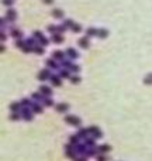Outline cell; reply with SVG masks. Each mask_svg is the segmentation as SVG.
Returning <instances> with one entry per match:
<instances>
[{
	"instance_id": "obj_17",
	"label": "cell",
	"mask_w": 152,
	"mask_h": 161,
	"mask_svg": "<svg viewBox=\"0 0 152 161\" xmlns=\"http://www.w3.org/2000/svg\"><path fill=\"white\" fill-rule=\"evenodd\" d=\"M21 107H23V106H21V103H18V102H13V103L10 105V110H11V112H18Z\"/></svg>"
},
{
	"instance_id": "obj_13",
	"label": "cell",
	"mask_w": 152,
	"mask_h": 161,
	"mask_svg": "<svg viewBox=\"0 0 152 161\" xmlns=\"http://www.w3.org/2000/svg\"><path fill=\"white\" fill-rule=\"evenodd\" d=\"M16 17H17V14H16V11H14L13 8L7 10V16H6L7 21H14V20H16Z\"/></svg>"
},
{
	"instance_id": "obj_18",
	"label": "cell",
	"mask_w": 152,
	"mask_h": 161,
	"mask_svg": "<svg viewBox=\"0 0 152 161\" xmlns=\"http://www.w3.org/2000/svg\"><path fill=\"white\" fill-rule=\"evenodd\" d=\"M97 33H99V30L90 27V28H87V31H86V37H94V35H97Z\"/></svg>"
},
{
	"instance_id": "obj_23",
	"label": "cell",
	"mask_w": 152,
	"mask_h": 161,
	"mask_svg": "<svg viewBox=\"0 0 152 161\" xmlns=\"http://www.w3.org/2000/svg\"><path fill=\"white\" fill-rule=\"evenodd\" d=\"M32 51H34L35 54H38V55H42V54H44V47H42V45H35V47L32 48Z\"/></svg>"
},
{
	"instance_id": "obj_39",
	"label": "cell",
	"mask_w": 152,
	"mask_h": 161,
	"mask_svg": "<svg viewBox=\"0 0 152 161\" xmlns=\"http://www.w3.org/2000/svg\"><path fill=\"white\" fill-rule=\"evenodd\" d=\"M70 82H72L73 85H78V83L80 82V78H79V76H70Z\"/></svg>"
},
{
	"instance_id": "obj_29",
	"label": "cell",
	"mask_w": 152,
	"mask_h": 161,
	"mask_svg": "<svg viewBox=\"0 0 152 161\" xmlns=\"http://www.w3.org/2000/svg\"><path fill=\"white\" fill-rule=\"evenodd\" d=\"M21 116H20V113L18 112H11V115H10V120H13V122H16V120H18Z\"/></svg>"
},
{
	"instance_id": "obj_21",
	"label": "cell",
	"mask_w": 152,
	"mask_h": 161,
	"mask_svg": "<svg viewBox=\"0 0 152 161\" xmlns=\"http://www.w3.org/2000/svg\"><path fill=\"white\" fill-rule=\"evenodd\" d=\"M11 37H14V38H17V40H21V37H23V33H21L20 30H17V28H14V30L11 31Z\"/></svg>"
},
{
	"instance_id": "obj_24",
	"label": "cell",
	"mask_w": 152,
	"mask_h": 161,
	"mask_svg": "<svg viewBox=\"0 0 152 161\" xmlns=\"http://www.w3.org/2000/svg\"><path fill=\"white\" fill-rule=\"evenodd\" d=\"M32 112L34 113H42V106L39 103H34L32 105Z\"/></svg>"
},
{
	"instance_id": "obj_32",
	"label": "cell",
	"mask_w": 152,
	"mask_h": 161,
	"mask_svg": "<svg viewBox=\"0 0 152 161\" xmlns=\"http://www.w3.org/2000/svg\"><path fill=\"white\" fill-rule=\"evenodd\" d=\"M62 66L66 69V68H70L72 66V62H70V59H63L62 61Z\"/></svg>"
},
{
	"instance_id": "obj_47",
	"label": "cell",
	"mask_w": 152,
	"mask_h": 161,
	"mask_svg": "<svg viewBox=\"0 0 152 161\" xmlns=\"http://www.w3.org/2000/svg\"><path fill=\"white\" fill-rule=\"evenodd\" d=\"M42 1H44L45 4H52V3H54V0H42Z\"/></svg>"
},
{
	"instance_id": "obj_5",
	"label": "cell",
	"mask_w": 152,
	"mask_h": 161,
	"mask_svg": "<svg viewBox=\"0 0 152 161\" xmlns=\"http://www.w3.org/2000/svg\"><path fill=\"white\" fill-rule=\"evenodd\" d=\"M49 81H51V83H52L54 86H56V88H59V86L62 85V81H61V76H59V75H51Z\"/></svg>"
},
{
	"instance_id": "obj_12",
	"label": "cell",
	"mask_w": 152,
	"mask_h": 161,
	"mask_svg": "<svg viewBox=\"0 0 152 161\" xmlns=\"http://www.w3.org/2000/svg\"><path fill=\"white\" fill-rule=\"evenodd\" d=\"M68 109H69L68 103H58L56 105V112H59V113H65Z\"/></svg>"
},
{
	"instance_id": "obj_4",
	"label": "cell",
	"mask_w": 152,
	"mask_h": 161,
	"mask_svg": "<svg viewBox=\"0 0 152 161\" xmlns=\"http://www.w3.org/2000/svg\"><path fill=\"white\" fill-rule=\"evenodd\" d=\"M49 78H51L49 69H42V71L38 74V79H39V81H47V79H49Z\"/></svg>"
},
{
	"instance_id": "obj_20",
	"label": "cell",
	"mask_w": 152,
	"mask_h": 161,
	"mask_svg": "<svg viewBox=\"0 0 152 161\" xmlns=\"http://www.w3.org/2000/svg\"><path fill=\"white\" fill-rule=\"evenodd\" d=\"M97 149H99V151L103 154V153H109V151L111 150V146H109V144H103V146H99Z\"/></svg>"
},
{
	"instance_id": "obj_38",
	"label": "cell",
	"mask_w": 152,
	"mask_h": 161,
	"mask_svg": "<svg viewBox=\"0 0 152 161\" xmlns=\"http://www.w3.org/2000/svg\"><path fill=\"white\" fill-rule=\"evenodd\" d=\"M69 71H72V72H79V71H80V66H79V65L72 64V66L69 68Z\"/></svg>"
},
{
	"instance_id": "obj_30",
	"label": "cell",
	"mask_w": 152,
	"mask_h": 161,
	"mask_svg": "<svg viewBox=\"0 0 152 161\" xmlns=\"http://www.w3.org/2000/svg\"><path fill=\"white\" fill-rule=\"evenodd\" d=\"M144 83L145 85H152V74H148L144 79Z\"/></svg>"
},
{
	"instance_id": "obj_40",
	"label": "cell",
	"mask_w": 152,
	"mask_h": 161,
	"mask_svg": "<svg viewBox=\"0 0 152 161\" xmlns=\"http://www.w3.org/2000/svg\"><path fill=\"white\" fill-rule=\"evenodd\" d=\"M32 37H34V38H37V40H39V38H41V37H44V35H42V33H41V31H34V33H32Z\"/></svg>"
},
{
	"instance_id": "obj_25",
	"label": "cell",
	"mask_w": 152,
	"mask_h": 161,
	"mask_svg": "<svg viewBox=\"0 0 152 161\" xmlns=\"http://www.w3.org/2000/svg\"><path fill=\"white\" fill-rule=\"evenodd\" d=\"M97 35H99L100 38H106V37L109 35V31H107L106 28H100V30H99V33H97Z\"/></svg>"
},
{
	"instance_id": "obj_45",
	"label": "cell",
	"mask_w": 152,
	"mask_h": 161,
	"mask_svg": "<svg viewBox=\"0 0 152 161\" xmlns=\"http://www.w3.org/2000/svg\"><path fill=\"white\" fill-rule=\"evenodd\" d=\"M44 105H45V106H52V105H54V100H51V99H44Z\"/></svg>"
},
{
	"instance_id": "obj_11",
	"label": "cell",
	"mask_w": 152,
	"mask_h": 161,
	"mask_svg": "<svg viewBox=\"0 0 152 161\" xmlns=\"http://www.w3.org/2000/svg\"><path fill=\"white\" fill-rule=\"evenodd\" d=\"M66 55L69 57V59H75V58L79 57V52L75 51L73 48H68V50H66Z\"/></svg>"
},
{
	"instance_id": "obj_41",
	"label": "cell",
	"mask_w": 152,
	"mask_h": 161,
	"mask_svg": "<svg viewBox=\"0 0 152 161\" xmlns=\"http://www.w3.org/2000/svg\"><path fill=\"white\" fill-rule=\"evenodd\" d=\"M66 28H68V27H66L65 24H63V25H58V33H59V34H62V33H65V31H66Z\"/></svg>"
},
{
	"instance_id": "obj_46",
	"label": "cell",
	"mask_w": 152,
	"mask_h": 161,
	"mask_svg": "<svg viewBox=\"0 0 152 161\" xmlns=\"http://www.w3.org/2000/svg\"><path fill=\"white\" fill-rule=\"evenodd\" d=\"M3 3H4L6 6H11V4H13V0H3Z\"/></svg>"
},
{
	"instance_id": "obj_42",
	"label": "cell",
	"mask_w": 152,
	"mask_h": 161,
	"mask_svg": "<svg viewBox=\"0 0 152 161\" xmlns=\"http://www.w3.org/2000/svg\"><path fill=\"white\" fill-rule=\"evenodd\" d=\"M63 24H65V25H66V27H68V28H69V27H70V28H72V25H73V24H75V23H73V21H72V20H65V21H63Z\"/></svg>"
},
{
	"instance_id": "obj_3",
	"label": "cell",
	"mask_w": 152,
	"mask_h": 161,
	"mask_svg": "<svg viewBox=\"0 0 152 161\" xmlns=\"http://www.w3.org/2000/svg\"><path fill=\"white\" fill-rule=\"evenodd\" d=\"M21 115H23V117H24L27 122L32 120V112H31L28 107H23V109H21Z\"/></svg>"
},
{
	"instance_id": "obj_1",
	"label": "cell",
	"mask_w": 152,
	"mask_h": 161,
	"mask_svg": "<svg viewBox=\"0 0 152 161\" xmlns=\"http://www.w3.org/2000/svg\"><path fill=\"white\" fill-rule=\"evenodd\" d=\"M65 122L69 123V124H72V126H76V127H80V124H82V120L79 117L73 116V115H66L65 116Z\"/></svg>"
},
{
	"instance_id": "obj_48",
	"label": "cell",
	"mask_w": 152,
	"mask_h": 161,
	"mask_svg": "<svg viewBox=\"0 0 152 161\" xmlns=\"http://www.w3.org/2000/svg\"><path fill=\"white\" fill-rule=\"evenodd\" d=\"M0 38H1V41H4V40H6V34H4V33H1V37H0Z\"/></svg>"
},
{
	"instance_id": "obj_36",
	"label": "cell",
	"mask_w": 152,
	"mask_h": 161,
	"mask_svg": "<svg viewBox=\"0 0 152 161\" xmlns=\"http://www.w3.org/2000/svg\"><path fill=\"white\" fill-rule=\"evenodd\" d=\"M39 42H41V45H42V47H47L49 41H48V38H45V37H41V38H39Z\"/></svg>"
},
{
	"instance_id": "obj_19",
	"label": "cell",
	"mask_w": 152,
	"mask_h": 161,
	"mask_svg": "<svg viewBox=\"0 0 152 161\" xmlns=\"http://www.w3.org/2000/svg\"><path fill=\"white\" fill-rule=\"evenodd\" d=\"M31 98H32L34 100H37V102H39V100H44V95H42L41 92H34V93L31 95Z\"/></svg>"
},
{
	"instance_id": "obj_44",
	"label": "cell",
	"mask_w": 152,
	"mask_h": 161,
	"mask_svg": "<svg viewBox=\"0 0 152 161\" xmlns=\"http://www.w3.org/2000/svg\"><path fill=\"white\" fill-rule=\"evenodd\" d=\"M73 161H87V156H80V157H76V158H73Z\"/></svg>"
},
{
	"instance_id": "obj_2",
	"label": "cell",
	"mask_w": 152,
	"mask_h": 161,
	"mask_svg": "<svg viewBox=\"0 0 152 161\" xmlns=\"http://www.w3.org/2000/svg\"><path fill=\"white\" fill-rule=\"evenodd\" d=\"M89 132L93 134V139H101L103 137V133H101V130L97 126H90L89 127Z\"/></svg>"
},
{
	"instance_id": "obj_9",
	"label": "cell",
	"mask_w": 152,
	"mask_h": 161,
	"mask_svg": "<svg viewBox=\"0 0 152 161\" xmlns=\"http://www.w3.org/2000/svg\"><path fill=\"white\" fill-rule=\"evenodd\" d=\"M51 40H52L55 44H61V42H63V35L59 34V33H55V34H52Z\"/></svg>"
},
{
	"instance_id": "obj_43",
	"label": "cell",
	"mask_w": 152,
	"mask_h": 161,
	"mask_svg": "<svg viewBox=\"0 0 152 161\" xmlns=\"http://www.w3.org/2000/svg\"><path fill=\"white\" fill-rule=\"evenodd\" d=\"M96 160L97 161H107V157L103 156V154H99V156H96Z\"/></svg>"
},
{
	"instance_id": "obj_14",
	"label": "cell",
	"mask_w": 152,
	"mask_h": 161,
	"mask_svg": "<svg viewBox=\"0 0 152 161\" xmlns=\"http://www.w3.org/2000/svg\"><path fill=\"white\" fill-rule=\"evenodd\" d=\"M79 45H80L82 48H85V50L89 48V45H90V44H89V37H82V38L79 40Z\"/></svg>"
},
{
	"instance_id": "obj_7",
	"label": "cell",
	"mask_w": 152,
	"mask_h": 161,
	"mask_svg": "<svg viewBox=\"0 0 152 161\" xmlns=\"http://www.w3.org/2000/svg\"><path fill=\"white\" fill-rule=\"evenodd\" d=\"M65 55H66V52H63V51H55L52 54V58L55 61H63L65 59Z\"/></svg>"
},
{
	"instance_id": "obj_16",
	"label": "cell",
	"mask_w": 152,
	"mask_h": 161,
	"mask_svg": "<svg viewBox=\"0 0 152 161\" xmlns=\"http://www.w3.org/2000/svg\"><path fill=\"white\" fill-rule=\"evenodd\" d=\"M47 66L48 68H52V69H58V64H56V61L52 58H49V59H47Z\"/></svg>"
},
{
	"instance_id": "obj_26",
	"label": "cell",
	"mask_w": 152,
	"mask_h": 161,
	"mask_svg": "<svg viewBox=\"0 0 152 161\" xmlns=\"http://www.w3.org/2000/svg\"><path fill=\"white\" fill-rule=\"evenodd\" d=\"M20 103H21V106H23V107H28V106H32V105H34L30 99H23Z\"/></svg>"
},
{
	"instance_id": "obj_15",
	"label": "cell",
	"mask_w": 152,
	"mask_h": 161,
	"mask_svg": "<svg viewBox=\"0 0 152 161\" xmlns=\"http://www.w3.org/2000/svg\"><path fill=\"white\" fill-rule=\"evenodd\" d=\"M51 14H52V17H55V18H62V17H63V11L59 10V8H54Z\"/></svg>"
},
{
	"instance_id": "obj_28",
	"label": "cell",
	"mask_w": 152,
	"mask_h": 161,
	"mask_svg": "<svg viewBox=\"0 0 152 161\" xmlns=\"http://www.w3.org/2000/svg\"><path fill=\"white\" fill-rule=\"evenodd\" d=\"M59 76L61 78H69V69H65V68L61 69L59 71Z\"/></svg>"
},
{
	"instance_id": "obj_6",
	"label": "cell",
	"mask_w": 152,
	"mask_h": 161,
	"mask_svg": "<svg viewBox=\"0 0 152 161\" xmlns=\"http://www.w3.org/2000/svg\"><path fill=\"white\" fill-rule=\"evenodd\" d=\"M87 146L86 144H76L75 146V150H76V153H79V154H82V156H86V153H87Z\"/></svg>"
},
{
	"instance_id": "obj_37",
	"label": "cell",
	"mask_w": 152,
	"mask_h": 161,
	"mask_svg": "<svg viewBox=\"0 0 152 161\" xmlns=\"http://www.w3.org/2000/svg\"><path fill=\"white\" fill-rule=\"evenodd\" d=\"M24 45H25V41H23V40H17L16 41V47L17 48H23Z\"/></svg>"
},
{
	"instance_id": "obj_8",
	"label": "cell",
	"mask_w": 152,
	"mask_h": 161,
	"mask_svg": "<svg viewBox=\"0 0 152 161\" xmlns=\"http://www.w3.org/2000/svg\"><path fill=\"white\" fill-rule=\"evenodd\" d=\"M39 92H41L44 96H51V95H52V89H51L49 86H47V85H41V86H39Z\"/></svg>"
},
{
	"instance_id": "obj_10",
	"label": "cell",
	"mask_w": 152,
	"mask_h": 161,
	"mask_svg": "<svg viewBox=\"0 0 152 161\" xmlns=\"http://www.w3.org/2000/svg\"><path fill=\"white\" fill-rule=\"evenodd\" d=\"M90 132H89V129H85V127H79V132H78V136H79V139H87V134H89Z\"/></svg>"
},
{
	"instance_id": "obj_33",
	"label": "cell",
	"mask_w": 152,
	"mask_h": 161,
	"mask_svg": "<svg viewBox=\"0 0 152 161\" xmlns=\"http://www.w3.org/2000/svg\"><path fill=\"white\" fill-rule=\"evenodd\" d=\"M89 149H92V147H94V139H86V143H85Z\"/></svg>"
},
{
	"instance_id": "obj_27",
	"label": "cell",
	"mask_w": 152,
	"mask_h": 161,
	"mask_svg": "<svg viewBox=\"0 0 152 161\" xmlns=\"http://www.w3.org/2000/svg\"><path fill=\"white\" fill-rule=\"evenodd\" d=\"M25 44L34 48V47H35V44H37V38H34V37H32V38H28V40L25 41Z\"/></svg>"
},
{
	"instance_id": "obj_22",
	"label": "cell",
	"mask_w": 152,
	"mask_h": 161,
	"mask_svg": "<svg viewBox=\"0 0 152 161\" xmlns=\"http://www.w3.org/2000/svg\"><path fill=\"white\" fill-rule=\"evenodd\" d=\"M69 143H70V144H73V146L79 144V136H78V134L70 136V137H69Z\"/></svg>"
},
{
	"instance_id": "obj_31",
	"label": "cell",
	"mask_w": 152,
	"mask_h": 161,
	"mask_svg": "<svg viewBox=\"0 0 152 161\" xmlns=\"http://www.w3.org/2000/svg\"><path fill=\"white\" fill-rule=\"evenodd\" d=\"M72 31L73 33H80L82 31V25L80 24H73L72 25Z\"/></svg>"
},
{
	"instance_id": "obj_35",
	"label": "cell",
	"mask_w": 152,
	"mask_h": 161,
	"mask_svg": "<svg viewBox=\"0 0 152 161\" xmlns=\"http://www.w3.org/2000/svg\"><path fill=\"white\" fill-rule=\"evenodd\" d=\"M47 30H48L49 33H52V34H55V33L58 31V27H56V25H48V27H47Z\"/></svg>"
},
{
	"instance_id": "obj_34",
	"label": "cell",
	"mask_w": 152,
	"mask_h": 161,
	"mask_svg": "<svg viewBox=\"0 0 152 161\" xmlns=\"http://www.w3.org/2000/svg\"><path fill=\"white\" fill-rule=\"evenodd\" d=\"M21 51H23L24 54H28V52H31V51H32V47H30V45H27V44H25V45L21 48Z\"/></svg>"
}]
</instances>
